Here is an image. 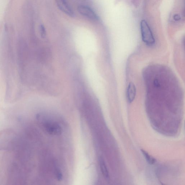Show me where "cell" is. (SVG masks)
<instances>
[{
  "label": "cell",
  "instance_id": "1",
  "mask_svg": "<svg viewBox=\"0 0 185 185\" xmlns=\"http://www.w3.org/2000/svg\"><path fill=\"white\" fill-rule=\"evenodd\" d=\"M140 27L142 39L143 41L147 45H153L155 43V38L147 22L144 20L141 21Z\"/></svg>",
  "mask_w": 185,
  "mask_h": 185
},
{
  "label": "cell",
  "instance_id": "2",
  "mask_svg": "<svg viewBox=\"0 0 185 185\" xmlns=\"http://www.w3.org/2000/svg\"><path fill=\"white\" fill-rule=\"evenodd\" d=\"M79 13L82 15L92 20H97L98 17L93 10L87 6H80L78 7Z\"/></svg>",
  "mask_w": 185,
  "mask_h": 185
},
{
  "label": "cell",
  "instance_id": "3",
  "mask_svg": "<svg viewBox=\"0 0 185 185\" xmlns=\"http://www.w3.org/2000/svg\"><path fill=\"white\" fill-rule=\"evenodd\" d=\"M44 128L49 134L53 135H59L62 132V129L59 125L56 123H46Z\"/></svg>",
  "mask_w": 185,
  "mask_h": 185
},
{
  "label": "cell",
  "instance_id": "4",
  "mask_svg": "<svg viewBox=\"0 0 185 185\" xmlns=\"http://www.w3.org/2000/svg\"><path fill=\"white\" fill-rule=\"evenodd\" d=\"M58 8L68 15L73 17L74 15L72 10L67 2L66 0H56Z\"/></svg>",
  "mask_w": 185,
  "mask_h": 185
},
{
  "label": "cell",
  "instance_id": "5",
  "mask_svg": "<svg viewBox=\"0 0 185 185\" xmlns=\"http://www.w3.org/2000/svg\"><path fill=\"white\" fill-rule=\"evenodd\" d=\"M136 90L135 85L131 82L128 85L127 90V97L128 102L131 103L135 99L136 95Z\"/></svg>",
  "mask_w": 185,
  "mask_h": 185
},
{
  "label": "cell",
  "instance_id": "6",
  "mask_svg": "<svg viewBox=\"0 0 185 185\" xmlns=\"http://www.w3.org/2000/svg\"><path fill=\"white\" fill-rule=\"evenodd\" d=\"M99 162L101 171L104 178L107 181H109L110 179L109 173L108 168L105 162L102 157L100 158Z\"/></svg>",
  "mask_w": 185,
  "mask_h": 185
},
{
  "label": "cell",
  "instance_id": "7",
  "mask_svg": "<svg viewBox=\"0 0 185 185\" xmlns=\"http://www.w3.org/2000/svg\"><path fill=\"white\" fill-rule=\"evenodd\" d=\"M141 152L147 162L150 165H153L156 162V159L149 154L146 151L141 150Z\"/></svg>",
  "mask_w": 185,
  "mask_h": 185
},
{
  "label": "cell",
  "instance_id": "8",
  "mask_svg": "<svg viewBox=\"0 0 185 185\" xmlns=\"http://www.w3.org/2000/svg\"><path fill=\"white\" fill-rule=\"evenodd\" d=\"M40 29L42 36V37H45L46 35V31L44 25L42 24L40 25Z\"/></svg>",
  "mask_w": 185,
  "mask_h": 185
},
{
  "label": "cell",
  "instance_id": "9",
  "mask_svg": "<svg viewBox=\"0 0 185 185\" xmlns=\"http://www.w3.org/2000/svg\"><path fill=\"white\" fill-rule=\"evenodd\" d=\"M174 19L176 21H179L181 19V17H180V15L175 14L174 16Z\"/></svg>",
  "mask_w": 185,
  "mask_h": 185
},
{
  "label": "cell",
  "instance_id": "10",
  "mask_svg": "<svg viewBox=\"0 0 185 185\" xmlns=\"http://www.w3.org/2000/svg\"><path fill=\"white\" fill-rule=\"evenodd\" d=\"M56 174H56V176H57L58 179L59 180H62V176L61 173L59 171H57V172H56Z\"/></svg>",
  "mask_w": 185,
  "mask_h": 185
}]
</instances>
